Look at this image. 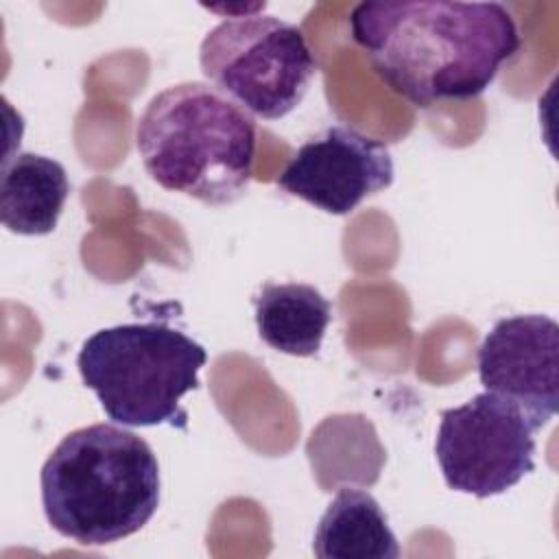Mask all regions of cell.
Listing matches in <instances>:
<instances>
[{
    "label": "cell",
    "instance_id": "5",
    "mask_svg": "<svg viewBox=\"0 0 559 559\" xmlns=\"http://www.w3.org/2000/svg\"><path fill=\"white\" fill-rule=\"evenodd\" d=\"M199 63L216 90L264 120L290 114L317 74L304 33L262 13L216 24L201 41Z\"/></svg>",
    "mask_w": 559,
    "mask_h": 559
},
{
    "label": "cell",
    "instance_id": "11",
    "mask_svg": "<svg viewBox=\"0 0 559 559\" xmlns=\"http://www.w3.org/2000/svg\"><path fill=\"white\" fill-rule=\"evenodd\" d=\"M312 552L319 559H397L400 546L378 500L343 487L317 524Z\"/></svg>",
    "mask_w": 559,
    "mask_h": 559
},
{
    "label": "cell",
    "instance_id": "1",
    "mask_svg": "<svg viewBox=\"0 0 559 559\" xmlns=\"http://www.w3.org/2000/svg\"><path fill=\"white\" fill-rule=\"evenodd\" d=\"M349 28L380 81L421 109L483 94L522 46L500 2H360Z\"/></svg>",
    "mask_w": 559,
    "mask_h": 559
},
{
    "label": "cell",
    "instance_id": "8",
    "mask_svg": "<svg viewBox=\"0 0 559 559\" xmlns=\"http://www.w3.org/2000/svg\"><path fill=\"white\" fill-rule=\"evenodd\" d=\"M478 380L485 391L513 402L539 430L559 408V325L546 314L496 321L483 338Z\"/></svg>",
    "mask_w": 559,
    "mask_h": 559
},
{
    "label": "cell",
    "instance_id": "7",
    "mask_svg": "<svg viewBox=\"0 0 559 559\" xmlns=\"http://www.w3.org/2000/svg\"><path fill=\"white\" fill-rule=\"evenodd\" d=\"M393 183L389 146L352 127L334 124L301 144L277 177V186L334 214H352L367 197Z\"/></svg>",
    "mask_w": 559,
    "mask_h": 559
},
{
    "label": "cell",
    "instance_id": "2",
    "mask_svg": "<svg viewBox=\"0 0 559 559\" xmlns=\"http://www.w3.org/2000/svg\"><path fill=\"white\" fill-rule=\"evenodd\" d=\"M48 524L81 546L138 533L159 504V463L151 445L114 424L68 432L39 474Z\"/></svg>",
    "mask_w": 559,
    "mask_h": 559
},
{
    "label": "cell",
    "instance_id": "10",
    "mask_svg": "<svg viewBox=\"0 0 559 559\" xmlns=\"http://www.w3.org/2000/svg\"><path fill=\"white\" fill-rule=\"evenodd\" d=\"M260 338L288 356L308 358L321 349L332 321L330 301L310 284H262L253 297Z\"/></svg>",
    "mask_w": 559,
    "mask_h": 559
},
{
    "label": "cell",
    "instance_id": "3",
    "mask_svg": "<svg viewBox=\"0 0 559 559\" xmlns=\"http://www.w3.org/2000/svg\"><path fill=\"white\" fill-rule=\"evenodd\" d=\"M255 142L253 116L201 81L162 90L135 124L146 175L205 205H229L247 192Z\"/></svg>",
    "mask_w": 559,
    "mask_h": 559
},
{
    "label": "cell",
    "instance_id": "9",
    "mask_svg": "<svg viewBox=\"0 0 559 559\" xmlns=\"http://www.w3.org/2000/svg\"><path fill=\"white\" fill-rule=\"evenodd\" d=\"M70 194L66 168L39 153L4 157L0 175V221L20 236H44L57 227Z\"/></svg>",
    "mask_w": 559,
    "mask_h": 559
},
{
    "label": "cell",
    "instance_id": "6",
    "mask_svg": "<svg viewBox=\"0 0 559 559\" xmlns=\"http://www.w3.org/2000/svg\"><path fill=\"white\" fill-rule=\"evenodd\" d=\"M535 432L513 402L489 391L445 408L435 439L445 485L476 498L504 493L533 472Z\"/></svg>",
    "mask_w": 559,
    "mask_h": 559
},
{
    "label": "cell",
    "instance_id": "4",
    "mask_svg": "<svg viewBox=\"0 0 559 559\" xmlns=\"http://www.w3.org/2000/svg\"><path fill=\"white\" fill-rule=\"evenodd\" d=\"M205 349L164 323H122L94 332L76 367L105 415L131 428H186L181 397L199 386Z\"/></svg>",
    "mask_w": 559,
    "mask_h": 559
}]
</instances>
